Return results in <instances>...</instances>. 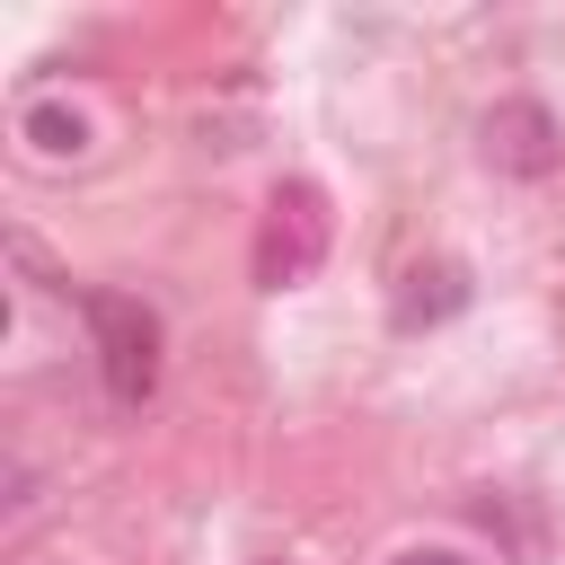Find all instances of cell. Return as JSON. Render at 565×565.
<instances>
[{
    "label": "cell",
    "mask_w": 565,
    "mask_h": 565,
    "mask_svg": "<svg viewBox=\"0 0 565 565\" xmlns=\"http://www.w3.org/2000/svg\"><path fill=\"white\" fill-rule=\"evenodd\" d=\"M88 335H97V371H106V397L115 406H141L150 380H159V318L132 300V291H88Z\"/></svg>",
    "instance_id": "6da1fadb"
},
{
    "label": "cell",
    "mask_w": 565,
    "mask_h": 565,
    "mask_svg": "<svg viewBox=\"0 0 565 565\" xmlns=\"http://www.w3.org/2000/svg\"><path fill=\"white\" fill-rule=\"evenodd\" d=\"M318 247H327L318 194H309V185H282L274 212H265V238H256V274H265V282H300V274L318 265Z\"/></svg>",
    "instance_id": "7a4b0ae2"
},
{
    "label": "cell",
    "mask_w": 565,
    "mask_h": 565,
    "mask_svg": "<svg viewBox=\"0 0 565 565\" xmlns=\"http://www.w3.org/2000/svg\"><path fill=\"white\" fill-rule=\"evenodd\" d=\"M486 159L503 168V177H547L556 159H565V141H556V115L547 106H530V97H503L494 115H486Z\"/></svg>",
    "instance_id": "3957f363"
},
{
    "label": "cell",
    "mask_w": 565,
    "mask_h": 565,
    "mask_svg": "<svg viewBox=\"0 0 565 565\" xmlns=\"http://www.w3.org/2000/svg\"><path fill=\"white\" fill-rule=\"evenodd\" d=\"M18 141H26L35 159H79V150H88V115L62 106V97H35V106L18 115Z\"/></svg>",
    "instance_id": "277c9868"
},
{
    "label": "cell",
    "mask_w": 565,
    "mask_h": 565,
    "mask_svg": "<svg viewBox=\"0 0 565 565\" xmlns=\"http://www.w3.org/2000/svg\"><path fill=\"white\" fill-rule=\"evenodd\" d=\"M459 300H468V274H459V265H433V274H415V291L397 300V318L424 327V318H450Z\"/></svg>",
    "instance_id": "5b68a950"
},
{
    "label": "cell",
    "mask_w": 565,
    "mask_h": 565,
    "mask_svg": "<svg viewBox=\"0 0 565 565\" xmlns=\"http://www.w3.org/2000/svg\"><path fill=\"white\" fill-rule=\"evenodd\" d=\"M388 565H468L459 547H406V556H388Z\"/></svg>",
    "instance_id": "8992f818"
}]
</instances>
